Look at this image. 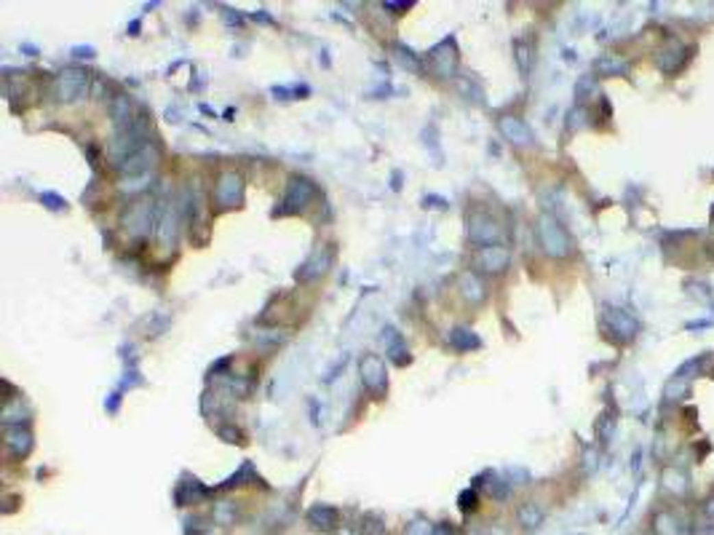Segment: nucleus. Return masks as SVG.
<instances>
[{
	"label": "nucleus",
	"mask_w": 714,
	"mask_h": 535,
	"mask_svg": "<svg viewBox=\"0 0 714 535\" xmlns=\"http://www.w3.org/2000/svg\"><path fill=\"white\" fill-rule=\"evenodd\" d=\"M40 201H43L49 209H64V198H59L56 193H40Z\"/></svg>",
	"instance_id": "nucleus-20"
},
{
	"label": "nucleus",
	"mask_w": 714,
	"mask_h": 535,
	"mask_svg": "<svg viewBox=\"0 0 714 535\" xmlns=\"http://www.w3.org/2000/svg\"><path fill=\"white\" fill-rule=\"evenodd\" d=\"M153 158H156V153L150 150V145H145L139 153L129 155V158L121 164V171H123L126 177H142V174H150L153 164H156Z\"/></svg>",
	"instance_id": "nucleus-13"
},
{
	"label": "nucleus",
	"mask_w": 714,
	"mask_h": 535,
	"mask_svg": "<svg viewBox=\"0 0 714 535\" xmlns=\"http://www.w3.org/2000/svg\"><path fill=\"white\" fill-rule=\"evenodd\" d=\"M361 383L367 391L375 396H383L388 388V375H385V362L375 353H367L361 359Z\"/></svg>",
	"instance_id": "nucleus-4"
},
{
	"label": "nucleus",
	"mask_w": 714,
	"mask_h": 535,
	"mask_svg": "<svg viewBox=\"0 0 714 535\" xmlns=\"http://www.w3.org/2000/svg\"><path fill=\"white\" fill-rule=\"evenodd\" d=\"M500 134L506 137L508 142H514V145H527V142L532 140V134H530V129L524 126L519 118H514V115H506V118H500Z\"/></svg>",
	"instance_id": "nucleus-14"
},
{
	"label": "nucleus",
	"mask_w": 714,
	"mask_h": 535,
	"mask_svg": "<svg viewBox=\"0 0 714 535\" xmlns=\"http://www.w3.org/2000/svg\"><path fill=\"white\" fill-rule=\"evenodd\" d=\"M393 51H396V59L407 67V70H413V73H420V62H417V57H415L413 51L407 49V46H402V43H396L393 46Z\"/></svg>",
	"instance_id": "nucleus-19"
},
{
	"label": "nucleus",
	"mask_w": 714,
	"mask_h": 535,
	"mask_svg": "<svg viewBox=\"0 0 714 535\" xmlns=\"http://www.w3.org/2000/svg\"><path fill=\"white\" fill-rule=\"evenodd\" d=\"M383 340H385V351H388V359H393L396 364H407V362H410V351H407L404 340H402V335H399L393 327L385 329Z\"/></svg>",
	"instance_id": "nucleus-15"
},
{
	"label": "nucleus",
	"mask_w": 714,
	"mask_h": 535,
	"mask_svg": "<svg viewBox=\"0 0 714 535\" xmlns=\"http://www.w3.org/2000/svg\"><path fill=\"white\" fill-rule=\"evenodd\" d=\"M458 286H460V295L466 297L471 306H476V303H482L484 300V284H482V279L476 276V273H471V271H466L463 276H460V282H458Z\"/></svg>",
	"instance_id": "nucleus-16"
},
{
	"label": "nucleus",
	"mask_w": 714,
	"mask_h": 535,
	"mask_svg": "<svg viewBox=\"0 0 714 535\" xmlns=\"http://www.w3.org/2000/svg\"><path fill=\"white\" fill-rule=\"evenodd\" d=\"M177 225H180L177 209H174V206L164 209V214H161V220H158V225H156V241H158V247L174 249V244H177Z\"/></svg>",
	"instance_id": "nucleus-9"
},
{
	"label": "nucleus",
	"mask_w": 714,
	"mask_h": 535,
	"mask_svg": "<svg viewBox=\"0 0 714 535\" xmlns=\"http://www.w3.org/2000/svg\"><path fill=\"white\" fill-rule=\"evenodd\" d=\"M316 196V185L305 177H292L286 182V190H284V198H281V206L275 209V214H297L302 212L310 198Z\"/></svg>",
	"instance_id": "nucleus-2"
},
{
	"label": "nucleus",
	"mask_w": 714,
	"mask_h": 535,
	"mask_svg": "<svg viewBox=\"0 0 714 535\" xmlns=\"http://www.w3.org/2000/svg\"><path fill=\"white\" fill-rule=\"evenodd\" d=\"M431 70L439 75V78H452L455 75V70H458V51H455V43L447 38V40H441L439 46H434L431 49Z\"/></svg>",
	"instance_id": "nucleus-8"
},
{
	"label": "nucleus",
	"mask_w": 714,
	"mask_h": 535,
	"mask_svg": "<svg viewBox=\"0 0 714 535\" xmlns=\"http://www.w3.org/2000/svg\"><path fill=\"white\" fill-rule=\"evenodd\" d=\"M330 265H332V249L330 247H319L316 252L308 257V262L297 271V279H300V282H310V279L327 273Z\"/></svg>",
	"instance_id": "nucleus-10"
},
{
	"label": "nucleus",
	"mask_w": 714,
	"mask_h": 535,
	"mask_svg": "<svg viewBox=\"0 0 714 535\" xmlns=\"http://www.w3.org/2000/svg\"><path fill=\"white\" fill-rule=\"evenodd\" d=\"M244 198V179L238 171H222L217 177V185H214V201L220 203L222 209H230V206H238Z\"/></svg>",
	"instance_id": "nucleus-3"
},
{
	"label": "nucleus",
	"mask_w": 714,
	"mask_h": 535,
	"mask_svg": "<svg viewBox=\"0 0 714 535\" xmlns=\"http://www.w3.org/2000/svg\"><path fill=\"white\" fill-rule=\"evenodd\" d=\"M541 241H543V247H546L549 254H559V257L567 254V238H565L562 227L556 225L554 220H549V217L541 220Z\"/></svg>",
	"instance_id": "nucleus-11"
},
{
	"label": "nucleus",
	"mask_w": 714,
	"mask_h": 535,
	"mask_svg": "<svg viewBox=\"0 0 714 535\" xmlns=\"http://www.w3.org/2000/svg\"><path fill=\"white\" fill-rule=\"evenodd\" d=\"M14 415H19V421L25 423L29 418V410L22 404V399H11L5 407H3V412H0V418H3V423H5V428L11 425V423H16V418Z\"/></svg>",
	"instance_id": "nucleus-18"
},
{
	"label": "nucleus",
	"mask_w": 714,
	"mask_h": 535,
	"mask_svg": "<svg viewBox=\"0 0 714 535\" xmlns=\"http://www.w3.org/2000/svg\"><path fill=\"white\" fill-rule=\"evenodd\" d=\"M450 345H452L455 351H471V348L479 345V338H476L468 327H458V329L450 332Z\"/></svg>",
	"instance_id": "nucleus-17"
},
{
	"label": "nucleus",
	"mask_w": 714,
	"mask_h": 535,
	"mask_svg": "<svg viewBox=\"0 0 714 535\" xmlns=\"http://www.w3.org/2000/svg\"><path fill=\"white\" fill-rule=\"evenodd\" d=\"M3 445H5L8 455L22 458V455H27L29 447H32V436H29L27 428H22V425H8V428L3 431Z\"/></svg>",
	"instance_id": "nucleus-12"
},
{
	"label": "nucleus",
	"mask_w": 714,
	"mask_h": 535,
	"mask_svg": "<svg viewBox=\"0 0 714 535\" xmlns=\"http://www.w3.org/2000/svg\"><path fill=\"white\" fill-rule=\"evenodd\" d=\"M75 57H94L91 49H75Z\"/></svg>",
	"instance_id": "nucleus-23"
},
{
	"label": "nucleus",
	"mask_w": 714,
	"mask_h": 535,
	"mask_svg": "<svg viewBox=\"0 0 714 535\" xmlns=\"http://www.w3.org/2000/svg\"><path fill=\"white\" fill-rule=\"evenodd\" d=\"M220 434H222V436H227L225 442H241V434H238V431H230V428H220Z\"/></svg>",
	"instance_id": "nucleus-21"
},
{
	"label": "nucleus",
	"mask_w": 714,
	"mask_h": 535,
	"mask_svg": "<svg viewBox=\"0 0 714 535\" xmlns=\"http://www.w3.org/2000/svg\"><path fill=\"white\" fill-rule=\"evenodd\" d=\"M86 91H88V73L81 67H67L54 78L56 102H64V105L78 102L86 97Z\"/></svg>",
	"instance_id": "nucleus-1"
},
{
	"label": "nucleus",
	"mask_w": 714,
	"mask_h": 535,
	"mask_svg": "<svg viewBox=\"0 0 714 535\" xmlns=\"http://www.w3.org/2000/svg\"><path fill=\"white\" fill-rule=\"evenodd\" d=\"M508 260H511V254L508 249H503V247H482V249H476L473 257H471V262H473V268L476 271H482V273H500V271H506L508 268Z\"/></svg>",
	"instance_id": "nucleus-7"
},
{
	"label": "nucleus",
	"mask_w": 714,
	"mask_h": 535,
	"mask_svg": "<svg viewBox=\"0 0 714 535\" xmlns=\"http://www.w3.org/2000/svg\"><path fill=\"white\" fill-rule=\"evenodd\" d=\"M468 238H471L473 244H479V249H482V247H495V241L500 238V230H497V225H495V220L490 214L473 212V214L468 217Z\"/></svg>",
	"instance_id": "nucleus-5"
},
{
	"label": "nucleus",
	"mask_w": 714,
	"mask_h": 535,
	"mask_svg": "<svg viewBox=\"0 0 714 535\" xmlns=\"http://www.w3.org/2000/svg\"><path fill=\"white\" fill-rule=\"evenodd\" d=\"M153 225V201H137V203H132L129 206V212L123 214V230L129 233V236H145L147 230Z\"/></svg>",
	"instance_id": "nucleus-6"
},
{
	"label": "nucleus",
	"mask_w": 714,
	"mask_h": 535,
	"mask_svg": "<svg viewBox=\"0 0 714 535\" xmlns=\"http://www.w3.org/2000/svg\"><path fill=\"white\" fill-rule=\"evenodd\" d=\"M517 54H519V64H522V73H527V49H524L522 43L517 46Z\"/></svg>",
	"instance_id": "nucleus-22"
}]
</instances>
